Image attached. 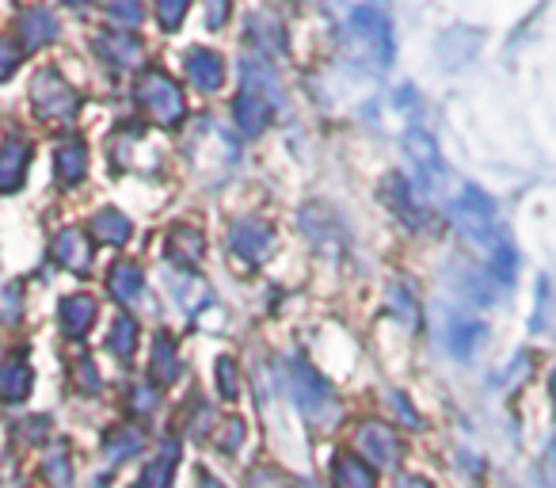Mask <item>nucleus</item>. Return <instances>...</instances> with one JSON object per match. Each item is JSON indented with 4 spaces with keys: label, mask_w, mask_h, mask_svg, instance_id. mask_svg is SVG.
Here are the masks:
<instances>
[{
    "label": "nucleus",
    "mask_w": 556,
    "mask_h": 488,
    "mask_svg": "<svg viewBox=\"0 0 556 488\" xmlns=\"http://www.w3.org/2000/svg\"><path fill=\"white\" fill-rule=\"evenodd\" d=\"M134 343H138V325H134L130 317H118L115 321V336H111V351L115 355H134Z\"/></svg>",
    "instance_id": "24"
},
{
    "label": "nucleus",
    "mask_w": 556,
    "mask_h": 488,
    "mask_svg": "<svg viewBox=\"0 0 556 488\" xmlns=\"http://www.w3.org/2000/svg\"><path fill=\"white\" fill-rule=\"evenodd\" d=\"M336 488H374V477L358 458H340L336 462Z\"/></svg>",
    "instance_id": "19"
},
{
    "label": "nucleus",
    "mask_w": 556,
    "mask_h": 488,
    "mask_svg": "<svg viewBox=\"0 0 556 488\" xmlns=\"http://www.w3.org/2000/svg\"><path fill=\"white\" fill-rule=\"evenodd\" d=\"M58 184L62 187H73V184H80L85 179V168H88V149L80 146L77 138H70V141H62L58 146Z\"/></svg>",
    "instance_id": "11"
},
{
    "label": "nucleus",
    "mask_w": 556,
    "mask_h": 488,
    "mask_svg": "<svg viewBox=\"0 0 556 488\" xmlns=\"http://www.w3.org/2000/svg\"><path fill=\"white\" fill-rule=\"evenodd\" d=\"M270 111H275V100H267V96L248 92V88L237 96V123H240V130H248V134L267 130Z\"/></svg>",
    "instance_id": "9"
},
{
    "label": "nucleus",
    "mask_w": 556,
    "mask_h": 488,
    "mask_svg": "<svg viewBox=\"0 0 556 488\" xmlns=\"http://www.w3.org/2000/svg\"><path fill=\"white\" fill-rule=\"evenodd\" d=\"M153 371L161 381H172L176 378V343L168 340V336H156L153 343Z\"/></svg>",
    "instance_id": "22"
},
{
    "label": "nucleus",
    "mask_w": 556,
    "mask_h": 488,
    "mask_svg": "<svg viewBox=\"0 0 556 488\" xmlns=\"http://www.w3.org/2000/svg\"><path fill=\"white\" fill-rule=\"evenodd\" d=\"M553 404H556V374H553Z\"/></svg>",
    "instance_id": "29"
},
{
    "label": "nucleus",
    "mask_w": 556,
    "mask_h": 488,
    "mask_svg": "<svg viewBox=\"0 0 556 488\" xmlns=\"http://www.w3.org/2000/svg\"><path fill=\"white\" fill-rule=\"evenodd\" d=\"M480 336H484V328H480L477 321L450 317V351H454V355H469L472 343H477Z\"/></svg>",
    "instance_id": "16"
},
{
    "label": "nucleus",
    "mask_w": 556,
    "mask_h": 488,
    "mask_svg": "<svg viewBox=\"0 0 556 488\" xmlns=\"http://www.w3.org/2000/svg\"><path fill=\"white\" fill-rule=\"evenodd\" d=\"M156 9V20H161L164 32H176L179 24H184L187 9H191V0H153Z\"/></svg>",
    "instance_id": "23"
},
{
    "label": "nucleus",
    "mask_w": 556,
    "mask_h": 488,
    "mask_svg": "<svg viewBox=\"0 0 556 488\" xmlns=\"http://www.w3.org/2000/svg\"><path fill=\"white\" fill-rule=\"evenodd\" d=\"M184 70H187V80L202 92H214L222 88V58L214 50H187L184 54Z\"/></svg>",
    "instance_id": "5"
},
{
    "label": "nucleus",
    "mask_w": 556,
    "mask_h": 488,
    "mask_svg": "<svg viewBox=\"0 0 556 488\" xmlns=\"http://www.w3.org/2000/svg\"><path fill=\"white\" fill-rule=\"evenodd\" d=\"M54 256H58V264H62V267L85 275L88 264H92V240H88L80 229H65L62 237H58V245H54Z\"/></svg>",
    "instance_id": "6"
},
{
    "label": "nucleus",
    "mask_w": 556,
    "mask_h": 488,
    "mask_svg": "<svg viewBox=\"0 0 556 488\" xmlns=\"http://www.w3.org/2000/svg\"><path fill=\"white\" fill-rule=\"evenodd\" d=\"M396 488H427V485H424V480H416V477H408V480H401Z\"/></svg>",
    "instance_id": "28"
},
{
    "label": "nucleus",
    "mask_w": 556,
    "mask_h": 488,
    "mask_svg": "<svg viewBox=\"0 0 556 488\" xmlns=\"http://www.w3.org/2000/svg\"><path fill=\"white\" fill-rule=\"evenodd\" d=\"M92 237L103 240V245H123L130 237V217L118 214V210H100L92 217Z\"/></svg>",
    "instance_id": "13"
},
{
    "label": "nucleus",
    "mask_w": 556,
    "mask_h": 488,
    "mask_svg": "<svg viewBox=\"0 0 556 488\" xmlns=\"http://www.w3.org/2000/svg\"><path fill=\"white\" fill-rule=\"evenodd\" d=\"M16 65H20V47H16V42H9V39H0V80L12 77V73H16Z\"/></svg>",
    "instance_id": "25"
},
{
    "label": "nucleus",
    "mask_w": 556,
    "mask_h": 488,
    "mask_svg": "<svg viewBox=\"0 0 556 488\" xmlns=\"http://www.w3.org/2000/svg\"><path fill=\"white\" fill-rule=\"evenodd\" d=\"M31 108L42 123H70L77 115L80 100L70 88V80L58 70H42L39 77L31 80Z\"/></svg>",
    "instance_id": "1"
},
{
    "label": "nucleus",
    "mask_w": 556,
    "mask_h": 488,
    "mask_svg": "<svg viewBox=\"0 0 556 488\" xmlns=\"http://www.w3.org/2000/svg\"><path fill=\"white\" fill-rule=\"evenodd\" d=\"M138 100L149 111V118L161 126H179L187 118V100L164 73H146L138 80Z\"/></svg>",
    "instance_id": "2"
},
{
    "label": "nucleus",
    "mask_w": 556,
    "mask_h": 488,
    "mask_svg": "<svg viewBox=\"0 0 556 488\" xmlns=\"http://www.w3.org/2000/svg\"><path fill=\"white\" fill-rule=\"evenodd\" d=\"M222 381H225V397H237V386H232V363L222 359Z\"/></svg>",
    "instance_id": "27"
},
{
    "label": "nucleus",
    "mask_w": 556,
    "mask_h": 488,
    "mask_svg": "<svg viewBox=\"0 0 556 488\" xmlns=\"http://www.w3.org/2000/svg\"><path fill=\"white\" fill-rule=\"evenodd\" d=\"M27 161H31V149H27L24 141H4V146H0V195L16 191V187L24 184Z\"/></svg>",
    "instance_id": "8"
},
{
    "label": "nucleus",
    "mask_w": 556,
    "mask_h": 488,
    "mask_svg": "<svg viewBox=\"0 0 556 488\" xmlns=\"http://www.w3.org/2000/svg\"><path fill=\"white\" fill-rule=\"evenodd\" d=\"M348 39H351V54L363 58L366 65H370V58H374V70H386L389 65V54H393V50H389V27H386V20L374 16L370 9L351 20Z\"/></svg>",
    "instance_id": "3"
},
{
    "label": "nucleus",
    "mask_w": 556,
    "mask_h": 488,
    "mask_svg": "<svg viewBox=\"0 0 556 488\" xmlns=\"http://www.w3.org/2000/svg\"><path fill=\"white\" fill-rule=\"evenodd\" d=\"M111 295L118 298V302H134V298L141 295V272L130 264L115 267V275H111Z\"/></svg>",
    "instance_id": "21"
},
{
    "label": "nucleus",
    "mask_w": 556,
    "mask_h": 488,
    "mask_svg": "<svg viewBox=\"0 0 556 488\" xmlns=\"http://www.w3.org/2000/svg\"><path fill=\"white\" fill-rule=\"evenodd\" d=\"M96 321V302L92 298H65L62 302V325L70 336H85L88 325Z\"/></svg>",
    "instance_id": "14"
},
{
    "label": "nucleus",
    "mask_w": 556,
    "mask_h": 488,
    "mask_svg": "<svg viewBox=\"0 0 556 488\" xmlns=\"http://www.w3.org/2000/svg\"><path fill=\"white\" fill-rule=\"evenodd\" d=\"M358 442H363V447L374 454V462H381V465L396 458V439H393V431H386V427H363Z\"/></svg>",
    "instance_id": "17"
},
{
    "label": "nucleus",
    "mask_w": 556,
    "mask_h": 488,
    "mask_svg": "<svg viewBox=\"0 0 556 488\" xmlns=\"http://www.w3.org/2000/svg\"><path fill=\"white\" fill-rule=\"evenodd\" d=\"M20 39H24L27 50H42L47 42L58 39V20L54 12L47 9H27L24 16H20Z\"/></svg>",
    "instance_id": "7"
},
{
    "label": "nucleus",
    "mask_w": 556,
    "mask_h": 488,
    "mask_svg": "<svg viewBox=\"0 0 556 488\" xmlns=\"http://www.w3.org/2000/svg\"><path fill=\"white\" fill-rule=\"evenodd\" d=\"M27 386H31V374H27V366L20 363V359L4 363V371H0V397H9V401H24Z\"/></svg>",
    "instance_id": "15"
},
{
    "label": "nucleus",
    "mask_w": 556,
    "mask_h": 488,
    "mask_svg": "<svg viewBox=\"0 0 556 488\" xmlns=\"http://www.w3.org/2000/svg\"><path fill=\"white\" fill-rule=\"evenodd\" d=\"M103 12L115 24V32H134L141 24V4L138 0H103Z\"/></svg>",
    "instance_id": "18"
},
{
    "label": "nucleus",
    "mask_w": 556,
    "mask_h": 488,
    "mask_svg": "<svg viewBox=\"0 0 556 488\" xmlns=\"http://www.w3.org/2000/svg\"><path fill=\"white\" fill-rule=\"evenodd\" d=\"M202 488H217V485H210V480H206V485H202Z\"/></svg>",
    "instance_id": "31"
},
{
    "label": "nucleus",
    "mask_w": 556,
    "mask_h": 488,
    "mask_svg": "<svg viewBox=\"0 0 556 488\" xmlns=\"http://www.w3.org/2000/svg\"><path fill=\"white\" fill-rule=\"evenodd\" d=\"M96 50H100V54H108L111 62H118V65H138L141 62V42H138V35H134V32L100 35V39H96Z\"/></svg>",
    "instance_id": "12"
},
{
    "label": "nucleus",
    "mask_w": 556,
    "mask_h": 488,
    "mask_svg": "<svg viewBox=\"0 0 556 488\" xmlns=\"http://www.w3.org/2000/svg\"><path fill=\"white\" fill-rule=\"evenodd\" d=\"M270 240H275V233L263 222H255V217H248V222H240L237 229H232V252H237L248 267H255L270 252Z\"/></svg>",
    "instance_id": "4"
},
{
    "label": "nucleus",
    "mask_w": 556,
    "mask_h": 488,
    "mask_svg": "<svg viewBox=\"0 0 556 488\" xmlns=\"http://www.w3.org/2000/svg\"><path fill=\"white\" fill-rule=\"evenodd\" d=\"M225 20H229V0H210V20H206L210 32H217Z\"/></svg>",
    "instance_id": "26"
},
{
    "label": "nucleus",
    "mask_w": 556,
    "mask_h": 488,
    "mask_svg": "<svg viewBox=\"0 0 556 488\" xmlns=\"http://www.w3.org/2000/svg\"><path fill=\"white\" fill-rule=\"evenodd\" d=\"M70 4H77V9H80V4H88V0H70Z\"/></svg>",
    "instance_id": "30"
},
{
    "label": "nucleus",
    "mask_w": 556,
    "mask_h": 488,
    "mask_svg": "<svg viewBox=\"0 0 556 488\" xmlns=\"http://www.w3.org/2000/svg\"><path fill=\"white\" fill-rule=\"evenodd\" d=\"M386 199L393 202V210H396V214H401L408 225H416V222H419V214H416V202H412L408 184H404L401 176H389V179H386Z\"/></svg>",
    "instance_id": "20"
},
{
    "label": "nucleus",
    "mask_w": 556,
    "mask_h": 488,
    "mask_svg": "<svg viewBox=\"0 0 556 488\" xmlns=\"http://www.w3.org/2000/svg\"><path fill=\"white\" fill-rule=\"evenodd\" d=\"M408 157H412V164L419 168V176H424V184L427 187H434L439 184V176H442V161H439V153H434V141L427 138V134H408Z\"/></svg>",
    "instance_id": "10"
}]
</instances>
